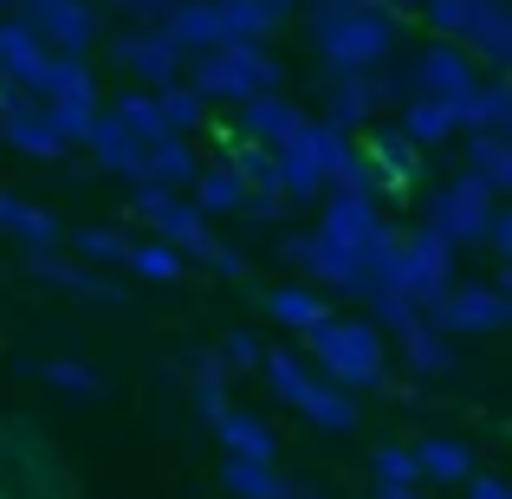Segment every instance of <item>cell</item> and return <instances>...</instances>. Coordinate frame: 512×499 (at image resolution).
Returning <instances> with one entry per match:
<instances>
[{"label": "cell", "instance_id": "cell-1", "mask_svg": "<svg viewBox=\"0 0 512 499\" xmlns=\"http://www.w3.org/2000/svg\"><path fill=\"white\" fill-rule=\"evenodd\" d=\"M299 357L312 363V376L350 389V396L389 383V344H383V331H370L357 312H331L318 331H305Z\"/></svg>", "mask_w": 512, "mask_h": 499}, {"label": "cell", "instance_id": "cell-2", "mask_svg": "<svg viewBox=\"0 0 512 499\" xmlns=\"http://www.w3.org/2000/svg\"><path fill=\"white\" fill-rule=\"evenodd\" d=\"M396 46H402V13H389L383 0H357L344 33L325 46V65L331 72H389Z\"/></svg>", "mask_w": 512, "mask_h": 499}, {"label": "cell", "instance_id": "cell-3", "mask_svg": "<svg viewBox=\"0 0 512 499\" xmlns=\"http://www.w3.org/2000/svg\"><path fill=\"white\" fill-rule=\"evenodd\" d=\"M480 78V65L467 59V46H448V39H428L422 52H415L409 65H396L389 72V85H396V98H428V104H454L467 85Z\"/></svg>", "mask_w": 512, "mask_h": 499}, {"label": "cell", "instance_id": "cell-4", "mask_svg": "<svg viewBox=\"0 0 512 499\" xmlns=\"http://www.w3.org/2000/svg\"><path fill=\"white\" fill-rule=\"evenodd\" d=\"M137 214L150 221V234L163 240V247L182 253V260H208V247L221 240L214 221H201V208L188 195H169V188H150V182H137Z\"/></svg>", "mask_w": 512, "mask_h": 499}, {"label": "cell", "instance_id": "cell-5", "mask_svg": "<svg viewBox=\"0 0 512 499\" xmlns=\"http://www.w3.org/2000/svg\"><path fill=\"white\" fill-rule=\"evenodd\" d=\"M396 85H389V72H331L325 78V124L344 130V137H357V130L383 124V111H396Z\"/></svg>", "mask_w": 512, "mask_h": 499}, {"label": "cell", "instance_id": "cell-6", "mask_svg": "<svg viewBox=\"0 0 512 499\" xmlns=\"http://www.w3.org/2000/svg\"><path fill=\"white\" fill-rule=\"evenodd\" d=\"M422 325H435L441 337L506 331V325H512V299H506V286H448V292H441V299L422 312Z\"/></svg>", "mask_w": 512, "mask_h": 499}, {"label": "cell", "instance_id": "cell-7", "mask_svg": "<svg viewBox=\"0 0 512 499\" xmlns=\"http://www.w3.org/2000/svg\"><path fill=\"white\" fill-rule=\"evenodd\" d=\"M111 52L130 65L137 91H169V85H182V65H188V59L169 46V33H163V26H150V20L117 26V33H111Z\"/></svg>", "mask_w": 512, "mask_h": 499}, {"label": "cell", "instance_id": "cell-8", "mask_svg": "<svg viewBox=\"0 0 512 499\" xmlns=\"http://www.w3.org/2000/svg\"><path fill=\"white\" fill-rule=\"evenodd\" d=\"M20 20L33 26L39 46L59 52V59H85V52L104 39V7L98 0H46V7L20 13Z\"/></svg>", "mask_w": 512, "mask_h": 499}, {"label": "cell", "instance_id": "cell-9", "mask_svg": "<svg viewBox=\"0 0 512 499\" xmlns=\"http://www.w3.org/2000/svg\"><path fill=\"white\" fill-rule=\"evenodd\" d=\"M454 266H461V253H454L435 227H409V260H402V273H396V292L415 312H428V305L454 286Z\"/></svg>", "mask_w": 512, "mask_h": 499}, {"label": "cell", "instance_id": "cell-10", "mask_svg": "<svg viewBox=\"0 0 512 499\" xmlns=\"http://www.w3.org/2000/svg\"><path fill=\"white\" fill-rule=\"evenodd\" d=\"M493 208H500V201H493L487 188L474 182V175H454V182L435 188V201H428V221H422V227H435V234L448 240L454 253H461V247H474V240H480V227H487Z\"/></svg>", "mask_w": 512, "mask_h": 499}, {"label": "cell", "instance_id": "cell-11", "mask_svg": "<svg viewBox=\"0 0 512 499\" xmlns=\"http://www.w3.org/2000/svg\"><path fill=\"white\" fill-rule=\"evenodd\" d=\"M305 124H312V117H305V104H292L286 91H260V98L234 104V137L240 143H260V150H279V143L299 137Z\"/></svg>", "mask_w": 512, "mask_h": 499}, {"label": "cell", "instance_id": "cell-12", "mask_svg": "<svg viewBox=\"0 0 512 499\" xmlns=\"http://www.w3.org/2000/svg\"><path fill=\"white\" fill-rule=\"evenodd\" d=\"M182 85L195 91V98L208 104V111H214V104H227V111H234V104H247V98H253L247 72L234 65V52H227V46H214V52H195V59L182 65Z\"/></svg>", "mask_w": 512, "mask_h": 499}, {"label": "cell", "instance_id": "cell-13", "mask_svg": "<svg viewBox=\"0 0 512 499\" xmlns=\"http://www.w3.org/2000/svg\"><path fill=\"white\" fill-rule=\"evenodd\" d=\"M448 117H454V130H461V137H467V130L506 137V124H512V85H506V78H474V85L448 104Z\"/></svg>", "mask_w": 512, "mask_h": 499}, {"label": "cell", "instance_id": "cell-14", "mask_svg": "<svg viewBox=\"0 0 512 499\" xmlns=\"http://www.w3.org/2000/svg\"><path fill=\"white\" fill-rule=\"evenodd\" d=\"M214 7H221L227 46H266V39L299 13V0H214Z\"/></svg>", "mask_w": 512, "mask_h": 499}, {"label": "cell", "instance_id": "cell-15", "mask_svg": "<svg viewBox=\"0 0 512 499\" xmlns=\"http://www.w3.org/2000/svg\"><path fill=\"white\" fill-rule=\"evenodd\" d=\"M0 143H7L13 156H33V163H59L65 156V137L52 130V117H46V104H13L7 117H0Z\"/></svg>", "mask_w": 512, "mask_h": 499}, {"label": "cell", "instance_id": "cell-16", "mask_svg": "<svg viewBox=\"0 0 512 499\" xmlns=\"http://www.w3.org/2000/svg\"><path fill=\"white\" fill-rule=\"evenodd\" d=\"M376 227H383L376 195H344V188H325V214H318V234H325V240H338V247L357 253Z\"/></svg>", "mask_w": 512, "mask_h": 499}, {"label": "cell", "instance_id": "cell-17", "mask_svg": "<svg viewBox=\"0 0 512 499\" xmlns=\"http://www.w3.org/2000/svg\"><path fill=\"white\" fill-rule=\"evenodd\" d=\"M33 104L98 111V72H91V59H59V52H52L46 72H39V85H33Z\"/></svg>", "mask_w": 512, "mask_h": 499}, {"label": "cell", "instance_id": "cell-18", "mask_svg": "<svg viewBox=\"0 0 512 499\" xmlns=\"http://www.w3.org/2000/svg\"><path fill=\"white\" fill-rule=\"evenodd\" d=\"M0 234H13L26 253H59L65 227H59V214H52V208H39V201L0 188Z\"/></svg>", "mask_w": 512, "mask_h": 499}, {"label": "cell", "instance_id": "cell-19", "mask_svg": "<svg viewBox=\"0 0 512 499\" xmlns=\"http://www.w3.org/2000/svg\"><path fill=\"white\" fill-rule=\"evenodd\" d=\"M266 318H273L279 331L305 337V331H318V325L331 318V299H325L318 286H305V279H286V286L266 292Z\"/></svg>", "mask_w": 512, "mask_h": 499}, {"label": "cell", "instance_id": "cell-20", "mask_svg": "<svg viewBox=\"0 0 512 499\" xmlns=\"http://www.w3.org/2000/svg\"><path fill=\"white\" fill-rule=\"evenodd\" d=\"M195 175H201L195 137H163L156 150H143V175H137V182L169 188V195H188V188H195Z\"/></svg>", "mask_w": 512, "mask_h": 499}, {"label": "cell", "instance_id": "cell-21", "mask_svg": "<svg viewBox=\"0 0 512 499\" xmlns=\"http://www.w3.org/2000/svg\"><path fill=\"white\" fill-rule=\"evenodd\" d=\"M461 175H474L493 201L512 195V137H487V130H467L461 137Z\"/></svg>", "mask_w": 512, "mask_h": 499}, {"label": "cell", "instance_id": "cell-22", "mask_svg": "<svg viewBox=\"0 0 512 499\" xmlns=\"http://www.w3.org/2000/svg\"><path fill=\"white\" fill-rule=\"evenodd\" d=\"M363 156L376 163L383 188H415V182H422V150H415V143L402 137L396 124H370V143H363Z\"/></svg>", "mask_w": 512, "mask_h": 499}, {"label": "cell", "instance_id": "cell-23", "mask_svg": "<svg viewBox=\"0 0 512 499\" xmlns=\"http://www.w3.org/2000/svg\"><path fill=\"white\" fill-rule=\"evenodd\" d=\"M46 59H52V52L39 46V33L20 20V13H13V20H0V72H7L13 85L26 91V98H33V85H39V72H46Z\"/></svg>", "mask_w": 512, "mask_h": 499}, {"label": "cell", "instance_id": "cell-24", "mask_svg": "<svg viewBox=\"0 0 512 499\" xmlns=\"http://www.w3.org/2000/svg\"><path fill=\"white\" fill-rule=\"evenodd\" d=\"M214 435H221L227 461H279L273 422H266V415H253V409H227L221 422H214Z\"/></svg>", "mask_w": 512, "mask_h": 499}, {"label": "cell", "instance_id": "cell-25", "mask_svg": "<svg viewBox=\"0 0 512 499\" xmlns=\"http://www.w3.org/2000/svg\"><path fill=\"white\" fill-rule=\"evenodd\" d=\"M292 409H299L312 428H325V435H350V428L363 422V415H357V396L338 389V383H325V376H312V389H305Z\"/></svg>", "mask_w": 512, "mask_h": 499}, {"label": "cell", "instance_id": "cell-26", "mask_svg": "<svg viewBox=\"0 0 512 499\" xmlns=\"http://www.w3.org/2000/svg\"><path fill=\"white\" fill-rule=\"evenodd\" d=\"M402 260H409V227H396V221H383V227H376V234L357 247V273L370 279V292H376V286H396Z\"/></svg>", "mask_w": 512, "mask_h": 499}, {"label": "cell", "instance_id": "cell-27", "mask_svg": "<svg viewBox=\"0 0 512 499\" xmlns=\"http://www.w3.org/2000/svg\"><path fill=\"white\" fill-rule=\"evenodd\" d=\"M104 117H111V124L124 130V137L137 143V150H156V143L169 137V130H163V117H156V98H150V91H137V85H130V91H117Z\"/></svg>", "mask_w": 512, "mask_h": 499}, {"label": "cell", "instance_id": "cell-28", "mask_svg": "<svg viewBox=\"0 0 512 499\" xmlns=\"http://www.w3.org/2000/svg\"><path fill=\"white\" fill-rule=\"evenodd\" d=\"M396 357L409 376H448L454 370V337H441L435 325H415L396 337Z\"/></svg>", "mask_w": 512, "mask_h": 499}, {"label": "cell", "instance_id": "cell-29", "mask_svg": "<svg viewBox=\"0 0 512 499\" xmlns=\"http://www.w3.org/2000/svg\"><path fill=\"white\" fill-rule=\"evenodd\" d=\"M409 454H415V474L441 480V487H467V474H474V448H467V441H448V435L422 441V448H409Z\"/></svg>", "mask_w": 512, "mask_h": 499}, {"label": "cell", "instance_id": "cell-30", "mask_svg": "<svg viewBox=\"0 0 512 499\" xmlns=\"http://www.w3.org/2000/svg\"><path fill=\"white\" fill-rule=\"evenodd\" d=\"M85 150L98 156V169H104V175H130V182H137V175H143V150H137V143H130L124 130H117L111 117H104V111H98V124H91Z\"/></svg>", "mask_w": 512, "mask_h": 499}, {"label": "cell", "instance_id": "cell-31", "mask_svg": "<svg viewBox=\"0 0 512 499\" xmlns=\"http://www.w3.org/2000/svg\"><path fill=\"white\" fill-rule=\"evenodd\" d=\"M396 130L415 143V150H435V143H448V137H454V117H448V104L409 98V104H396Z\"/></svg>", "mask_w": 512, "mask_h": 499}, {"label": "cell", "instance_id": "cell-32", "mask_svg": "<svg viewBox=\"0 0 512 499\" xmlns=\"http://www.w3.org/2000/svg\"><path fill=\"white\" fill-rule=\"evenodd\" d=\"M188 201L201 208V221H214V214H240V208H247V188H240L221 163H201L195 188H188Z\"/></svg>", "mask_w": 512, "mask_h": 499}, {"label": "cell", "instance_id": "cell-33", "mask_svg": "<svg viewBox=\"0 0 512 499\" xmlns=\"http://www.w3.org/2000/svg\"><path fill=\"white\" fill-rule=\"evenodd\" d=\"M260 376H266V389H273L279 402H299L305 389H312V363L299 357V344L266 350V357H260Z\"/></svg>", "mask_w": 512, "mask_h": 499}, {"label": "cell", "instance_id": "cell-34", "mask_svg": "<svg viewBox=\"0 0 512 499\" xmlns=\"http://www.w3.org/2000/svg\"><path fill=\"white\" fill-rule=\"evenodd\" d=\"M221 169L234 175L247 195H273V150H260V143H240V137H227V150H221Z\"/></svg>", "mask_w": 512, "mask_h": 499}, {"label": "cell", "instance_id": "cell-35", "mask_svg": "<svg viewBox=\"0 0 512 499\" xmlns=\"http://www.w3.org/2000/svg\"><path fill=\"white\" fill-rule=\"evenodd\" d=\"M124 273L150 279V286H175V279L188 273V260H182L175 247H163V240H130V253H124Z\"/></svg>", "mask_w": 512, "mask_h": 499}, {"label": "cell", "instance_id": "cell-36", "mask_svg": "<svg viewBox=\"0 0 512 499\" xmlns=\"http://www.w3.org/2000/svg\"><path fill=\"white\" fill-rule=\"evenodd\" d=\"M221 487L234 499H279L286 474H279V461H221Z\"/></svg>", "mask_w": 512, "mask_h": 499}, {"label": "cell", "instance_id": "cell-37", "mask_svg": "<svg viewBox=\"0 0 512 499\" xmlns=\"http://www.w3.org/2000/svg\"><path fill=\"white\" fill-rule=\"evenodd\" d=\"M72 247H78V266L104 273V266H124V253H130V234H124V227H104V221H91V227H78V234H72Z\"/></svg>", "mask_w": 512, "mask_h": 499}, {"label": "cell", "instance_id": "cell-38", "mask_svg": "<svg viewBox=\"0 0 512 499\" xmlns=\"http://www.w3.org/2000/svg\"><path fill=\"white\" fill-rule=\"evenodd\" d=\"M156 98V117H163V130L169 137H195L201 124H208V104L195 98L188 85H169V91H150Z\"/></svg>", "mask_w": 512, "mask_h": 499}, {"label": "cell", "instance_id": "cell-39", "mask_svg": "<svg viewBox=\"0 0 512 499\" xmlns=\"http://www.w3.org/2000/svg\"><path fill=\"white\" fill-rule=\"evenodd\" d=\"M422 20H428V33H435V39L467 46V39H474V20H480V0H428Z\"/></svg>", "mask_w": 512, "mask_h": 499}, {"label": "cell", "instance_id": "cell-40", "mask_svg": "<svg viewBox=\"0 0 512 499\" xmlns=\"http://www.w3.org/2000/svg\"><path fill=\"white\" fill-rule=\"evenodd\" d=\"M363 305H370V318H363L370 331H389V337H402V331H415V325H422V312H415V305L402 299L396 286H376Z\"/></svg>", "mask_w": 512, "mask_h": 499}, {"label": "cell", "instance_id": "cell-41", "mask_svg": "<svg viewBox=\"0 0 512 499\" xmlns=\"http://www.w3.org/2000/svg\"><path fill=\"white\" fill-rule=\"evenodd\" d=\"M39 376H46L52 389H65V396H104L98 363H85V357H46V363H39Z\"/></svg>", "mask_w": 512, "mask_h": 499}, {"label": "cell", "instance_id": "cell-42", "mask_svg": "<svg viewBox=\"0 0 512 499\" xmlns=\"http://www.w3.org/2000/svg\"><path fill=\"white\" fill-rule=\"evenodd\" d=\"M299 7H305V33H312V46L325 52L331 39L344 33V20L357 13V0H299Z\"/></svg>", "mask_w": 512, "mask_h": 499}, {"label": "cell", "instance_id": "cell-43", "mask_svg": "<svg viewBox=\"0 0 512 499\" xmlns=\"http://www.w3.org/2000/svg\"><path fill=\"white\" fill-rule=\"evenodd\" d=\"M331 188H344V195H383V175H376V163L363 156V143L344 150V163L331 169Z\"/></svg>", "mask_w": 512, "mask_h": 499}, {"label": "cell", "instance_id": "cell-44", "mask_svg": "<svg viewBox=\"0 0 512 499\" xmlns=\"http://www.w3.org/2000/svg\"><path fill=\"white\" fill-rule=\"evenodd\" d=\"M214 357H221L227 376H253V370H260V357H266V344H260V331H227Z\"/></svg>", "mask_w": 512, "mask_h": 499}, {"label": "cell", "instance_id": "cell-45", "mask_svg": "<svg viewBox=\"0 0 512 499\" xmlns=\"http://www.w3.org/2000/svg\"><path fill=\"white\" fill-rule=\"evenodd\" d=\"M26 273L46 279V286H59V292H78L85 266H78V260H59V253H26Z\"/></svg>", "mask_w": 512, "mask_h": 499}, {"label": "cell", "instance_id": "cell-46", "mask_svg": "<svg viewBox=\"0 0 512 499\" xmlns=\"http://www.w3.org/2000/svg\"><path fill=\"white\" fill-rule=\"evenodd\" d=\"M370 467H376V487H415V454L409 448H376L370 454Z\"/></svg>", "mask_w": 512, "mask_h": 499}, {"label": "cell", "instance_id": "cell-47", "mask_svg": "<svg viewBox=\"0 0 512 499\" xmlns=\"http://www.w3.org/2000/svg\"><path fill=\"white\" fill-rule=\"evenodd\" d=\"M72 299L104 305V312H124V305H130V292L117 286V279H104V273H91V266H85V279H78V292H72Z\"/></svg>", "mask_w": 512, "mask_h": 499}, {"label": "cell", "instance_id": "cell-48", "mask_svg": "<svg viewBox=\"0 0 512 499\" xmlns=\"http://www.w3.org/2000/svg\"><path fill=\"white\" fill-rule=\"evenodd\" d=\"M273 260L292 266V273H305V260H312V227H279L273 234Z\"/></svg>", "mask_w": 512, "mask_h": 499}, {"label": "cell", "instance_id": "cell-49", "mask_svg": "<svg viewBox=\"0 0 512 499\" xmlns=\"http://www.w3.org/2000/svg\"><path fill=\"white\" fill-rule=\"evenodd\" d=\"M201 266H208L214 279H247V247H234V240H214Z\"/></svg>", "mask_w": 512, "mask_h": 499}, {"label": "cell", "instance_id": "cell-50", "mask_svg": "<svg viewBox=\"0 0 512 499\" xmlns=\"http://www.w3.org/2000/svg\"><path fill=\"white\" fill-rule=\"evenodd\" d=\"M240 221H247V227H286V201H279V195H247Z\"/></svg>", "mask_w": 512, "mask_h": 499}, {"label": "cell", "instance_id": "cell-51", "mask_svg": "<svg viewBox=\"0 0 512 499\" xmlns=\"http://www.w3.org/2000/svg\"><path fill=\"white\" fill-rule=\"evenodd\" d=\"M195 389V415L201 422H221L227 409H234V402H227V383H188Z\"/></svg>", "mask_w": 512, "mask_h": 499}, {"label": "cell", "instance_id": "cell-52", "mask_svg": "<svg viewBox=\"0 0 512 499\" xmlns=\"http://www.w3.org/2000/svg\"><path fill=\"white\" fill-rule=\"evenodd\" d=\"M188 383H227L221 357H214V350H188Z\"/></svg>", "mask_w": 512, "mask_h": 499}, {"label": "cell", "instance_id": "cell-53", "mask_svg": "<svg viewBox=\"0 0 512 499\" xmlns=\"http://www.w3.org/2000/svg\"><path fill=\"white\" fill-rule=\"evenodd\" d=\"M480 240H487V247H500V253H512V208H493L487 227H480Z\"/></svg>", "mask_w": 512, "mask_h": 499}, {"label": "cell", "instance_id": "cell-54", "mask_svg": "<svg viewBox=\"0 0 512 499\" xmlns=\"http://www.w3.org/2000/svg\"><path fill=\"white\" fill-rule=\"evenodd\" d=\"M467 499H512L500 474H467Z\"/></svg>", "mask_w": 512, "mask_h": 499}, {"label": "cell", "instance_id": "cell-55", "mask_svg": "<svg viewBox=\"0 0 512 499\" xmlns=\"http://www.w3.org/2000/svg\"><path fill=\"white\" fill-rule=\"evenodd\" d=\"M376 499H422L415 487H376Z\"/></svg>", "mask_w": 512, "mask_h": 499}, {"label": "cell", "instance_id": "cell-56", "mask_svg": "<svg viewBox=\"0 0 512 499\" xmlns=\"http://www.w3.org/2000/svg\"><path fill=\"white\" fill-rule=\"evenodd\" d=\"M396 7H428V0H396ZM396 7H389V13H396Z\"/></svg>", "mask_w": 512, "mask_h": 499}, {"label": "cell", "instance_id": "cell-57", "mask_svg": "<svg viewBox=\"0 0 512 499\" xmlns=\"http://www.w3.org/2000/svg\"><path fill=\"white\" fill-rule=\"evenodd\" d=\"M20 7H26V13H33V7H46V0H20Z\"/></svg>", "mask_w": 512, "mask_h": 499}, {"label": "cell", "instance_id": "cell-58", "mask_svg": "<svg viewBox=\"0 0 512 499\" xmlns=\"http://www.w3.org/2000/svg\"><path fill=\"white\" fill-rule=\"evenodd\" d=\"M0 7H7V0H0Z\"/></svg>", "mask_w": 512, "mask_h": 499}]
</instances>
